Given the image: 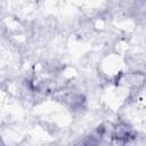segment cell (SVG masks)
Segmentation results:
<instances>
[{"label": "cell", "mask_w": 146, "mask_h": 146, "mask_svg": "<svg viewBox=\"0 0 146 146\" xmlns=\"http://www.w3.org/2000/svg\"><path fill=\"white\" fill-rule=\"evenodd\" d=\"M113 139L117 140V141H128L129 138L131 137V128L125 124V123H120L116 124L113 129V133H112Z\"/></svg>", "instance_id": "6da1fadb"}, {"label": "cell", "mask_w": 146, "mask_h": 146, "mask_svg": "<svg viewBox=\"0 0 146 146\" xmlns=\"http://www.w3.org/2000/svg\"><path fill=\"white\" fill-rule=\"evenodd\" d=\"M82 146H98V139H97V137H95V136L87 137L83 140Z\"/></svg>", "instance_id": "7a4b0ae2"}]
</instances>
